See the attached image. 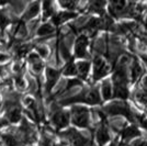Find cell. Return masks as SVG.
Here are the masks:
<instances>
[{
	"mask_svg": "<svg viewBox=\"0 0 147 146\" xmlns=\"http://www.w3.org/2000/svg\"><path fill=\"white\" fill-rule=\"evenodd\" d=\"M142 87L147 91V77H145V78L143 79V85H142Z\"/></svg>",
	"mask_w": 147,
	"mask_h": 146,
	"instance_id": "25",
	"label": "cell"
},
{
	"mask_svg": "<svg viewBox=\"0 0 147 146\" xmlns=\"http://www.w3.org/2000/svg\"><path fill=\"white\" fill-rule=\"evenodd\" d=\"M68 120H69L68 113L64 112L63 110H57L52 116V121L54 123L55 128H64L65 126H67Z\"/></svg>",
	"mask_w": 147,
	"mask_h": 146,
	"instance_id": "6",
	"label": "cell"
},
{
	"mask_svg": "<svg viewBox=\"0 0 147 146\" xmlns=\"http://www.w3.org/2000/svg\"><path fill=\"white\" fill-rule=\"evenodd\" d=\"M55 32V28L51 23H45L43 24L38 30H37V35L40 36H45V35H49V34H52Z\"/></svg>",
	"mask_w": 147,
	"mask_h": 146,
	"instance_id": "18",
	"label": "cell"
},
{
	"mask_svg": "<svg viewBox=\"0 0 147 146\" xmlns=\"http://www.w3.org/2000/svg\"><path fill=\"white\" fill-rule=\"evenodd\" d=\"M8 58H9L8 55L3 54V53H0V62H6Z\"/></svg>",
	"mask_w": 147,
	"mask_h": 146,
	"instance_id": "24",
	"label": "cell"
},
{
	"mask_svg": "<svg viewBox=\"0 0 147 146\" xmlns=\"http://www.w3.org/2000/svg\"><path fill=\"white\" fill-rule=\"evenodd\" d=\"M141 57H142V59L144 61V63L146 64V66H147V55H142Z\"/></svg>",
	"mask_w": 147,
	"mask_h": 146,
	"instance_id": "27",
	"label": "cell"
},
{
	"mask_svg": "<svg viewBox=\"0 0 147 146\" xmlns=\"http://www.w3.org/2000/svg\"><path fill=\"white\" fill-rule=\"evenodd\" d=\"M88 37L86 35H80L75 42V56L78 58H86L88 56Z\"/></svg>",
	"mask_w": 147,
	"mask_h": 146,
	"instance_id": "4",
	"label": "cell"
},
{
	"mask_svg": "<svg viewBox=\"0 0 147 146\" xmlns=\"http://www.w3.org/2000/svg\"><path fill=\"white\" fill-rule=\"evenodd\" d=\"M77 65V75L80 79L86 80L88 74L90 72V63L87 61H81L76 64Z\"/></svg>",
	"mask_w": 147,
	"mask_h": 146,
	"instance_id": "12",
	"label": "cell"
},
{
	"mask_svg": "<svg viewBox=\"0 0 147 146\" xmlns=\"http://www.w3.org/2000/svg\"><path fill=\"white\" fill-rule=\"evenodd\" d=\"M135 99L142 104H147V91L142 87L135 91Z\"/></svg>",
	"mask_w": 147,
	"mask_h": 146,
	"instance_id": "20",
	"label": "cell"
},
{
	"mask_svg": "<svg viewBox=\"0 0 147 146\" xmlns=\"http://www.w3.org/2000/svg\"><path fill=\"white\" fill-rule=\"evenodd\" d=\"M143 74V68H142L141 64L135 59L131 66V76H132V80L133 81H136Z\"/></svg>",
	"mask_w": 147,
	"mask_h": 146,
	"instance_id": "16",
	"label": "cell"
},
{
	"mask_svg": "<svg viewBox=\"0 0 147 146\" xmlns=\"http://www.w3.org/2000/svg\"><path fill=\"white\" fill-rule=\"evenodd\" d=\"M76 17V13L75 12H70V11H63V12H59L57 14H54L53 16V23L55 25H59L64 22H66L68 20L73 19Z\"/></svg>",
	"mask_w": 147,
	"mask_h": 146,
	"instance_id": "10",
	"label": "cell"
},
{
	"mask_svg": "<svg viewBox=\"0 0 147 146\" xmlns=\"http://www.w3.org/2000/svg\"><path fill=\"white\" fill-rule=\"evenodd\" d=\"M40 6H41V1L40 0L33 1L30 6L28 7V9L24 11L22 20L25 21V20H31V19L35 18L38 14V12H40Z\"/></svg>",
	"mask_w": 147,
	"mask_h": 146,
	"instance_id": "7",
	"label": "cell"
},
{
	"mask_svg": "<svg viewBox=\"0 0 147 146\" xmlns=\"http://www.w3.org/2000/svg\"><path fill=\"white\" fill-rule=\"evenodd\" d=\"M113 91H112V84L111 80L105 79L101 85V95L103 97L104 100H109L113 97Z\"/></svg>",
	"mask_w": 147,
	"mask_h": 146,
	"instance_id": "13",
	"label": "cell"
},
{
	"mask_svg": "<svg viewBox=\"0 0 147 146\" xmlns=\"http://www.w3.org/2000/svg\"><path fill=\"white\" fill-rule=\"evenodd\" d=\"M58 77H59V70L52 68V67L46 68V87H47L49 91L55 86Z\"/></svg>",
	"mask_w": 147,
	"mask_h": 146,
	"instance_id": "8",
	"label": "cell"
},
{
	"mask_svg": "<svg viewBox=\"0 0 147 146\" xmlns=\"http://www.w3.org/2000/svg\"><path fill=\"white\" fill-rule=\"evenodd\" d=\"M37 52L41 56L45 57V56L49 55V47L45 46V45H40V46H37Z\"/></svg>",
	"mask_w": 147,
	"mask_h": 146,
	"instance_id": "22",
	"label": "cell"
},
{
	"mask_svg": "<svg viewBox=\"0 0 147 146\" xmlns=\"http://www.w3.org/2000/svg\"><path fill=\"white\" fill-rule=\"evenodd\" d=\"M105 6V0H92L90 3V10L93 12L101 13Z\"/></svg>",
	"mask_w": 147,
	"mask_h": 146,
	"instance_id": "19",
	"label": "cell"
},
{
	"mask_svg": "<svg viewBox=\"0 0 147 146\" xmlns=\"http://www.w3.org/2000/svg\"><path fill=\"white\" fill-rule=\"evenodd\" d=\"M63 74L65 76H75L77 75V65L74 63V59H69L66 64V66L63 69Z\"/></svg>",
	"mask_w": 147,
	"mask_h": 146,
	"instance_id": "17",
	"label": "cell"
},
{
	"mask_svg": "<svg viewBox=\"0 0 147 146\" xmlns=\"http://www.w3.org/2000/svg\"><path fill=\"white\" fill-rule=\"evenodd\" d=\"M140 135H141V132H140L138 128L134 125H129V126H126L122 131V140L124 142H127V141L133 140V139L140 136Z\"/></svg>",
	"mask_w": 147,
	"mask_h": 146,
	"instance_id": "9",
	"label": "cell"
},
{
	"mask_svg": "<svg viewBox=\"0 0 147 146\" xmlns=\"http://www.w3.org/2000/svg\"><path fill=\"white\" fill-rule=\"evenodd\" d=\"M71 122L78 128H88L90 124V113L85 107H74L71 110Z\"/></svg>",
	"mask_w": 147,
	"mask_h": 146,
	"instance_id": "1",
	"label": "cell"
},
{
	"mask_svg": "<svg viewBox=\"0 0 147 146\" xmlns=\"http://www.w3.org/2000/svg\"><path fill=\"white\" fill-rule=\"evenodd\" d=\"M131 146H147V141L144 139H136L131 143Z\"/></svg>",
	"mask_w": 147,
	"mask_h": 146,
	"instance_id": "23",
	"label": "cell"
},
{
	"mask_svg": "<svg viewBox=\"0 0 147 146\" xmlns=\"http://www.w3.org/2000/svg\"><path fill=\"white\" fill-rule=\"evenodd\" d=\"M29 62H30V65L32 67V70L35 72V73H40L42 67H43V64H42V61H41V57L36 54H32L30 55L29 57Z\"/></svg>",
	"mask_w": 147,
	"mask_h": 146,
	"instance_id": "14",
	"label": "cell"
},
{
	"mask_svg": "<svg viewBox=\"0 0 147 146\" xmlns=\"http://www.w3.org/2000/svg\"><path fill=\"white\" fill-rule=\"evenodd\" d=\"M54 146H65V144L64 143H59V144H55Z\"/></svg>",
	"mask_w": 147,
	"mask_h": 146,
	"instance_id": "28",
	"label": "cell"
},
{
	"mask_svg": "<svg viewBox=\"0 0 147 146\" xmlns=\"http://www.w3.org/2000/svg\"><path fill=\"white\" fill-rule=\"evenodd\" d=\"M64 136L73 144V146H87V144L89 143L88 139H86L84 135H81L75 128H69V130H67L64 133Z\"/></svg>",
	"mask_w": 147,
	"mask_h": 146,
	"instance_id": "3",
	"label": "cell"
},
{
	"mask_svg": "<svg viewBox=\"0 0 147 146\" xmlns=\"http://www.w3.org/2000/svg\"><path fill=\"white\" fill-rule=\"evenodd\" d=\"M105 110L109 114H123L126 118H129L131 121H133V116L131 114L129 108L123 102H114V103L110 104Z\"/></svg>",
	"mask_w": 147,
	"mask_h": 146,
	"instance_id": "5",
	"label": "cell"
},
{
	"mask_svg": "<svg viewBox=\"0 0 147 146\" xmlns=\"http://www.w3.org/2000/svg\"><path fill=\"white\" fill-rule=\"evenodd\" d=\"M9 2H10V0H0V6H6Z\"/></svg>",
	"mask_w": 147,
	"mask_h": 146,
	"instance_id": "26",
	"label": "cell"
},
{
	"mask_svg": "<svg viewBox=\"0 0 147 146\" xmlns=\"http://www.w3.org/2000/svg\"><path fill=\"white\" fill-rule=\"evenodd\" d=\"M58 2L61 3V7L66 8V9H74L75 8V0H58Z\"/></svg>",
	"mask_w": 147,
	"mask_h": 146,
	"instance_id": "21",
	"label": "cell"
},
{
	"mask_svg": "<svg viewBox=\"0 0 147 146\" xmlns=\"http://www.w3.org/2000/svg\"><path fill=\"white\" fill-rule=\"evenodd\" d=\"M43 18H49L54 16V0H43Z\"/></svg>",
	"mask_w": 147,
	"mask_h": 146,
	"instance_id": "15",
	"label": "cell"
},
{
	"mask_svg": "<svg viewBox=\"0 0 147 146\" xmlns=\"http://www.w3.org/2000/svg\"><path fill=\"white\" fill-rule=\"evenodd\" d=\"M97 141L100 146H104L110 141V134L104 124H102L97 131Z\"/></svg>",
	"mask_w": 147,
	"mask_h": 146,
	"instance_id": "11",
	"label": "cell"
},
{
	"mask_svg": "<svg viewBox=\"0 0 147 146\" xmlns=\"http://www.w3.org/2000/svg\"><path fill=\"white\" fill-rule=\"evenodd\" d=\"M110 72V66L102 57H96L93 59V79L99 80L107 76L108 73Z\"/></svg>",
	"mask_w": 147,
	"mask_h": 146,
	"instance_id": "2",
	"label": "cell"
}]
</instances>
